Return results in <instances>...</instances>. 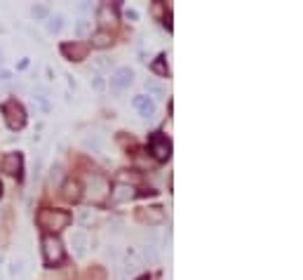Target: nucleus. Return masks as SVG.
I'll use <instances>...</instances> for the list:
<instances>
[{
    "mask_svg": "<svg viewBox=\"0 0 303 280\" xmlns=\"http://www.w3.org/2000/svg\"><path fill=\"white\" fill-rule=\"evenodd\" d=\"M71 221H73V217H71L68 212H64V210H42V212L38 214L40 228L52 231V236L54 233H59V231H64Z\"/></svg>",
    "mask_w": 303,
    "mask_h": 280,
    "instance_id": "nucleus-1",
    "label": "nucleus"
},
{
    "mask_svg": "<svg viewBox=\"0 0 303 280\" xmlns=\"http://www.w3.org/2000/svg\"><path fill=\"white\" fill-rule=\"evenodd\" d=\"M42 257H45V264L47 266H59L64 261V245L61 240L52 236V233H45L42 236Z\"/></svg>",
    "mask_w": 303,
    "mask_h": 280,
    "instance_id": "nucleus-2",
    "label": "nucleus"
},
{
    "mask_svg": "<svg viewBox=\"0 0 303 280\" xmlns=\"http://www.w3.org/2000/svg\"><path fill=\"white\" fill-rule=\"evenodd\" d=\"M0 111H2V116H5L7 125H10L12 130H21V127L26 125V111H24V106H21L17 99H7V101L0 106Z\"/></svg>",
    "mask_w": 303,
    "mask_h": 280,
    "instance_id": "nucleus-3",
    "label": "nucleus"
},
{
    "mask_svg": "<svg viewBox=\"0 0 303 280\" xmlns=\"http://www.w3.org/2000/svg\"><path fill=\"white\" fill-rule=\"evenodd\" d=\"M132 80H134V71L132 68H127V66H122V68H118L113 76H111V92L113 94H120L125 87H130L132 85Z\"/></svg>",
    "mask_w": 303,
    "mask_h": 280,
    "instance_id": "nucleus-4",
    "label": "nucleus"
},
{
    "mask_svg": "<svg viewBox=\"0 0 303 280\" xmlns=\"http://www.w3.org/2000/svg\"><path fill=\"white\" fill-rule=\"evenodd\" d=\"M151 153H153V156H155L158 160H170V156H171L170 139H167L165 134L155 132L153 137H151Z\"/></svg>",
    "mask_w": 303,
    "mask_h": 280,
    "instance_id": "nucleus-5",
    "label": "nucleus"
},
{
    "mask_svg": "<svg viewBox=\"0 0 303 280\" xmlns=\"http://www.w3.org/2000/svg\"><path fill=\"white\" fill-rule=\"evenodd\" d=\"M87 184H90V198H92L94 202L104 200V196L111 191L108 181H106L104 177H99V174H90V177H87Z\"/></svg>",
    "mask_w": 303,
    "mask_h": 280,
    "instance_id": "nucleus-6",
    "label": "nucleus"
},
{
    "mask_svg": "<svg viewBox=\"0 0 303 280\" xmlns=\"http://www.w3.org/2000/svg\"><path fill=\"white\" fill-rule=\"evenodd\" d=\"M136 217H139V221H144L148 226H158V224L165 221V210L160 205H155V207H141L136 212Z\"/></svg>",
    "mask_w": 303,
    "mask_h": 280,
    "instance_id": "nucleus-7",
    "label": "nucleus"
},
{
    "mask_svg": "<svg viewBox=\"0 0 303 280\" xmlns=\"http://www.w3.org/2000/svg\"><path fill=\"white\" fill-rule=\"evenodd\" d=\"M61 52L66 54L71 61H82L87 52H90V45H85V42H66V45H61Z\"/></svg>",
    "mask_w": 303,
    "mask_h": 280,
    "instance_id": "nucleus-8",
    "label": "nucleus"
},
{
    "mask_svg": "<svg viewBox=\"0 0 303 280\" xmlns=\"http://www.w3.org/2000/svg\"><path fill=\"white\" fill-rule=\"evenodd\" d=\"M21 162H24L21 153H7V156L2 158V172H7L10 177H19Z\"/></svg>",
    "mask_w": 303,
    "mask_h": 280,
    "instance_id": "nucleus-9",
    "label": "nucleus"
},
{
    "mask_svg": "<svg viewBox=\"0 0 303 280\" xmlns=\"http://www.w3.org/2000/svg\"><path fill=\"white\" fill-rule=\"evenodd\" d=\"M111 198H113V202H130L136 198V191L132 184H115V188L111 191Z\"/></svg>",
    "mask_w": 303,
    "mask_h": 280,
    "instance_id": "nucleus-10",
    "label": "nucleus"
},
{
    "mask_svg": "<svg viewBox=\"0 0 303 280\" xmlns=\"http://www.w3.org/2000/svg\"><path fill=\"white\" fill-rule=\"evenodd\" d=\"M71 245H73L76 257L82 259V257L87 254V236H85V231H73V233H71Z\"/></svg>",
    "mask_w": 303,
    "mask_h": 280,
    "instance_id": "nucleus-11",
    "label": "nucleus"
},
{
    "mask_svg": "<svg viewBox=\"0 0 303 280\" xmlns=\"http://www.w3.org/2000/svg\"><path fill=\"white\" fill-rule=\"evenodd\" d=\"M134 106L139 108L141 118H146V120H151L155 116V104H153L148 97H134Z\"/></svg>",
    "mask_w": 303,
    "mask_h": 280,
    "instance_id": "nucleus-12",
    "label": "nucleus"
},
{
    "mask_svg": "<svg viewBox=\"0 0 303 280\" xmlns=\"http://www.w3.org/2000/svg\"><path fill=\"white\" fill-rule=\"evenodd\" d=\"M96 14H99V21H101L104 26H108V24L113 26V24L118 21V14H115V7H113L111 2H104V5L99 7V12H96Z\"/></svg>",
    "mask_w": 303,
    "mask_h": 280,
    "instance_id": "nucleus-13",
    "label": "nucleus"
},
{
    "mask_svg": "<svg viewBox=\"0 0 303 280\" xmlns=\"http://www.w3.org/2000/svg\"><path fill=\"white\" fill-rule=\"evenodd\" d=\"M113 42V38H111V33L108 31H96V33H92V47H96V50H104V47H108Z\"/></svg>",
    "mask_w": 303,
    "mask_h": 280,
    "instance_id": "nucleus-14",
    "label": "nucleus"
},
{
    "mask_svg": "<svg viewBox=\"0 0 303 280\" xmlns=\"http://www.w3.org/2000/svg\"><path fill=\"white\" fill-rule=\"evenodd\" d=\"M80 196H82V193H80V184L76 181V179H68L66 184H64V198L78 202Z\"/></svg>",
    "mask_w": 303,
    "mask_h": 280,
    "instance_id": "nucleus-15",
    "label": "nucleus"
},
{
    "mask_svg": "<svg viewBox=\"0 0 303 280\" xmlns=\"http://www.w3.org/2000/svg\"><path fill=\"white\" fill-rule=\"evenodd\" d=\"M144 259L148 264H158L160 261V252H158V245H144Z\"/></svg>",
    "mask_w": 303,
    "mask_h": 280,
    "instance_id": "nucleus-16",
    "label": "nucleus"
},
{
    "mask_svg": "<svg viewBox=\"0 0 303 280\" xmlns=\"http://www.w3.org/2000/svg\"><path fill=\"white\" fill-rule=\"evenodd\" d=\"M61 28H64V17H61V14L47 17V31H50V33H59Z\"/></svg>",
    "mask_w": 303,
    "mask_h": 280,
    "instance_id": "nucleus-17",
    "label": "nucleus"
},
{
    "mask_svg": "<svg viewBox=\"0 0 303 280\" xmlns=\"http://www.w3.org/2000/svg\"><path fill=\"white\" fill-rule=\"evenodd\" d=\"M85 146L92 148V151H96V153H104L106 144H104V139H101V137H96V134H94V137H87V139H85Z\"/></svg>",
    "mask_w": 303,
    "mask_h": 280,
    "instance_id": "nucleus-18",
    "label": "nucleus"
},
{
    "mask_svg": "<svg viewBox=\"0 0 303 280\" xmlns=\"http://www.w3.org/2000/svg\"><path fill=\"white\" fill-rule=\"evenodd\" d=\"M90 31H92V24L82 17V19H78V24H76V36L78 38H87L90 36Z\"/></svg>",
    "mask_w": 303,
    "mask_h": 280,
    "instance_id": "nucleus-19",
    "label": "nucleus"
},
{
    "mask_svg": "<svg viewBox=\"0 0 303 280\" xmlns=\"http://www.w3.org/2000/svg\"><path fill=\"white\" fill-rule=\"evenodd\" d=\"M146 90H148L151 94H155V97H162V94H165L162 82H158L155 78H148V80H146Z\"/></svg>",
    "mask_w": 303,
    "mask_h": 280,
    "instance_id": "nucleus-20",
    "label": "nucleus"
},
{
    "mask_svg": "<svg viewBox=\"0 0 303 280\" xmlns=\"http://www.w3.org/2000/svg\"><path fill=\"white\" fill-rule=\"evenodd\" d=\"M31 17H33V19H38V21L47 19V17H50V10H47V5H33V7H31Z\"/></svg>",
    "mask_w": 303,
    "mask_h": 280,
    "instance_id": "nucleus-21",
    "label": "nucleus"
},
{
    "mask_svg": "<svg viewBox=\"0 0 303 280\" xmlns=\"http://www.w3.org/2000/svg\"><path fill=\"white\" fill-rule=\"evenodd\" d=\"M113 64H115V61L108 59V57H99V59H94V68H96V73H99V71H108Z\"/></svg>",
    "mask_w": 303,
    "mask_h": 280,
    "instance_id": "nucleus-22",
    "label": "nucleus"
},
{
    "mask_svg": "<svg viewBox=\"0 0 303 280\" xmlns=\"http://www.w3.org/2000/svg\"><path fill=\"white\" fill-rule=\"evenodd\" d=\"M61 165H54L52 170H50V186H57L59 184V179H61Z\"/></svg>",
    "mask_w": 303,
    "mask_h": 280,
    "instance_id": "nucleus-23",
    "label": "nucleus"
},
{
    "mask_svg": "<svg viewBox=\"0 0 303 280\" xmlns=\"http://www.w3.org/2000/svg\"><path fill=\"white\" fill-rule=\"evenodd\" d=\"M10 276L12 278H24V264L21 261H12L10 264Z\"/></svg>",
    "mask_w": 303,
    "mask_h": 280,
    "instance_id": "nucleus-24",
    "label": "nucleus"
},
{
    "mask_svg": "<svg viewBox=\"0 0 303 280\" xmlns=\"http://www.w3.org/2000/svg\"><path fill=\"white\" fill-rule=\"evenodd\" d=\"M92 87H94V90H99V92L106 87L104 76H101V73H96V71H94V76H92Z\"/></svg>",
    "mask_w": 303,
    "mask_h": 280,
    "instance_id": "nucleus-25",
    "label": "nucleus"
},
{
    "mask_svg": "<svg viewBox=\"0 0 303 280\" xmlns=\"http://www.w3.org/2000/svg\"><path fill=\"white\" fill-rule=\"evenodd\" d=\"M153 71H155V73H160V76H167V66H165L162 57H158V59L153 61Z\"/></svg>",
    "mask_w": 303,
    "mask_h": 280,
    "instance_id": "nucleus-26",
    "label": "nucleus"
},
{
    "mask_svg": "<svg viewBox=\"0 0 303 280\" xmlns=\"http://www.w3.org/2000/svg\"><path fill=\"white\" fill-rule=\"evenodd\" d=\"M113 280H127V273L122 271V266H120V264L113 268Z\"/></svg>",
    "mask_w": 303,
    "mask_h": 280,
    "instance_id": "nucleus-27",
    "label": "nucleus"
},
{
    "mask_svg": "<svg viewBox=\"0 0 303 280\" xmlns=\"http://www.w3.org/2000/svg\"><path fill=\"white\" fill-rule=\"evenodd\" d=\"M125 17L132 19V21H136V19H139V12H136V10H125Z\"/></svg>",
    "mask_w": 303,
    "mask_h": 280,
    "instance_id": "nucleus-28",
    "label": "nucleus"
},
{
    "mask_svg": "<svg viewBox=\"0 0 303 280\" xmlns=\"http://www.w3.org/2000/svg\"><path fill=\"white\" fill-rule=\"evenodd\" d=\"M0 196H2V184H0Z\"/></svg>",
    "mask_w": 303,
    "mask_h": 280,
    "instance_id": "nucleus-29",
    "label": "nucleus"
}]
</instances>
